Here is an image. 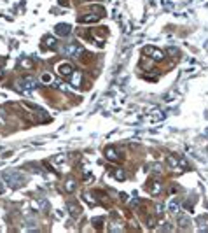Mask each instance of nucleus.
I'll use <instances>...</instances> for the list:
<instances>
[{"instance_id":"nucleus-2","label":"nucleus","mask_w":208,"mask_h":233,"mask_svg":"<svg viewBox=\"0 0 208 233\" xmlns=\"http://www.w3.org/2000/svg\"><path fill=\"white\" fill-rule=\"evenodd\" d=\"M37 86H39L37 81H35L33 77H30V76H27V77H23V79H18L16 81V89L18 91H21V93H25V95H30Z\"/></svg>"},{"instance_id":"nucleus-4","label":"nucleus","mask_w":208,"mask_h":233,"mask_svg":"<svg viewBox=\"0 0 208 233\" xmlns=\"http://www.w3.org/2000/svg\"><path fill=\"white\" fill-rule=\"evenodd\" d=\"M144 53H145V54H149L150 58H152V60H156V61H161L163 58H165V53H163L161 49H157V48H150V46L144 49Z\"/></svg>"},{"instance_id":"nucleus-6","label":"nucleus","mask_w":208,"mask_h":233,"mask_svg":"<svg viewBox=\"0 0 208 233\" xmlns=\"http://www.w3.org/2000/svg\"><path fill=\"white\" fill-rule=\"evenodd\" d=\"M54 32H56V35H59V37H67V35L72 32V28H70V25L59 23V25H56V27H54Z\"/></svg>"},{"instance_id":"nucleus-10","label":"nucleus","mask_w":208,"mask_h":233,"mask_svg":"<svg viewBox=\"0 0 208 233\" xmlns=\"http://www.w3.org/2000/svg\"><path fill=\"white\" fill-rule=\"evenodd\" d=\"M100 18H101L100 14H88V16L80 18V23H95V21H98Z\"/></svg>"},{"instance_id":"nucleus-5","label":"nucleus","mask_w":208,"mask_h":233,"mask_svg":"<svg viewBox=\"0 0 208 233\" xmlns=\"http://www.w3.org/2000/svg\"><path fill=\"white\" fill-rule=\"evenodd\" d=\"M63 53H65V56L77 58V56L82 53V49H80L79 46H75V44H68V46H65V48H63Z\"/></svg>"},{"instance_id":"nucleus-12","label":"nucleus","mask_w":208,"mask_h":233,"mask_svg":"<svg viewBox=\"0 0 208 233\" xmlns=\"http://www.w3.org/2000/svg\"><path fill=\"white\" fill-rule=\"evenodd\" d=\"M168 212L173 214V216L178 212V200H171L170 203H168Z\"/></svg>"},{"instance_id":"nucleus-14","label":"nucleus","mask_w":208,"mask_h":233,"mask_svg":"<svg viewBox=\"0 0 208 233\" xmlns=\"http://www.w3.org/2000/svg\"><path fill=\"white\" fill-rule=\"evenodd\" d=\"M19 65H21V69H32V67H33V61L30 60V58H21Z\"/></svg>"},{"instance_id":"nucleus-7","label":"nucleus","mask_w":208,"mask_h":233,"mask_svg":"<svg viewBox=\"0 0 208 233\" xmlns=\"http://www.w3.org/2000/svg\"><path fill=\"white\" fill-rule=\"evenodd\" d=\"M58 72L61 74V76H65V77L67 76L70 77L72 74H74V67L70 65V63H67V61H63V63H59L58 65Z\"/></svg>"},{"instance_id":"nucleus-24","label":"nucleus","mask_w":208,"mask_h":233,"mask_svg":"<svg viewBox=\"0 0 208 233\" xmlns=\"http://www.w3.org/2000/svg\"><path fill=\"white\" fill-rule=\"evenodd\" d=\"M4 125V119H2V116H0V126Z\"/></svg>"},{"instance_id":"nucleus-19","label":"nucleus","mask_w":208,"mask_h":233,"mask_svg":"<svg viewBox=\"0 0 208 233\" xmlns=\"http://www.w3.org/2000/svg\"><path fill=\"white\" fill-rule=\"evenodd\" d=\"M80 72H74V77H72V84H74L75 88H79L80 86Z\"/></svg>"},{"instance_id":"nucleus-11","label":"nucleus","mask_w":208,"mask_h":233,"mask_svg":"<svg viewBox=\"0 0 208 233\" xmlns=\"http://www.w3.org/2000/svg\"><path fill=\"white\" fill-rule=\"evenodd\" d=\"M65 160L67 158L63 156V154H59V156H56V158H53V163L56 165V167H59V170H67V168L63 167V163H65Z\"/></svg>"},{"instance_id":"nucleus-16","label":"nucleus","mask_w":208,"mask_h":233,"mask_svg":"<svg viewBox=\"0 0 208 233\" xmlns=\"http://www.w3.org/2000/svg\"><path fill=\"white\" fill-rule=\"evenodd\" d=\"M68 209H70V212H72L74 216H79V214H80V209H79V205H75L74 202H68Z\"/></svg>"},{"instance_id":"nucleus-23","label":"nucleus","mask_w":208,"mask_h":233,"mask_svg":"<svg viewBox=\"0 0 208 233\" xmlns=\"http://www.w3.org/2000/svg\"><path fill=\"white\" fill-rule=\"evenodd\" d=\"M4 191H6V186H4V182H2V181H0V195H2Z\"/></svg>"},{"instance_id":"nucleus-21","label":"nucleus","mask_w":208,"mask_h":233,"mask_svg":"<svg viewBox=\"0 0 208 233\" xmlns=\"http://www.w3.org/2000/svg\"><path fill=\"white\" fill-rule=\"evenodd\" d=\"M178 223H180V226H187V224H189V219H187L186 216H182V217H178Z\"/></svg>"},{"instance_id":"nucleus-20","label":"nucleus","mask_w":208,"mask_h":233,"mask_svg":"<svg viewBox=\"0 0 208 233\" xmlns=\"http://www.w3.org/2000/svg\"><path fill=\"white\" fill-rule=\"evenodd\" d=\"M82 198H84V200L88 202L89 205H95V203H96V200L93 198V195H91V193H84V195H82Z\"/></svg>"},{"instance_id":"nucleus-8","label":"nucleus","mask_w":208,"mask_h":233,"mask_svg":"<svg viewBox=\"0 0 208 233\" xmlns=\"http://www.w3.org/2000/svg\"><path fill=\"white\" fill-rule=\"evenodd\" d=\"M105 156H107L108 160H112V161H119L117 151H116L114 147H107V149H105Z\"/></svg>"},{"instance_id":"nucleus-17","label":"nucleus","mask_w":208,"mask_h":233,"mask_svg":"<svg viewBox=\"0 0 208 233\" xmlns=\"http://www.w3.org/2000/svg\"><path fill=\"white\" fill-rule=\"evenodd\" d=\"M65 189L68 191V193H74L75 191V181H72V179L67 181V182H65Z\"/></svg>"},{"instance_id":"nucleus-15","label":"nucleus","mask_w":208,"mask_h":233,"mask_svg":"<svg viewBox=\"0 0 208 233\" xmlns=\"http://www.w3.org/2000/svg\"><path fill=\"white\" fill-rule=\"evenodd\" d=\"M149 191L152 193V195H157V193L161 191V184L157 182V181H154V184H150V186H149Z\"/></svg>"},{"instance_id":"nucleus-9","label":"nucleus","mask_w":208,"mask_h":233,"mask_svg":"<svg viewBox=\"0 0 208 233\" xmlns=\"http://www.w3.org/2000/svg\"><path fill=\"white\" fill-rule=\"evenodd\" d=\"M32 207L35 209V210H42V209H47V202L46 200H33Z\"/></svg>"},{"instance_id":"nucleus-3","label":"nucleus","mask_w":208,"mask_h":233,"mask_svg":"<svg viewBox=\"0 0 208 233\" xmlns=\"http://www.w3.org/2000/svg\"><path fill=\"white\" fill-rule=\"evenodd\" d=\"M166 161H168L170 168H173V170H182V168H187V161H186V160L177 158V156H173V154H170Z\"/></svg>"},{"instance_id":"nucleus-13","label":"nucleus","mask_w":208,"mask_h":233,"mask_svg":"<svg viewBox=\"0 0 208 233\" xmlns=\"http://www.w3.org/2000/svg\"><path fill=\"white\" fill-rule=\"evenodd\" d=\"M114 177L117 181H124L126 179V172H124L123 168H116V170H114Z\"/></svg>"},{"instance_id":"nucleus-22","label":"nucleus","mask_w":208,"mask_h":233,"mask_svg":"<svg viewBox=\"0 0 208 233\" xmlns=\"http://www.w3.org/2000/svg\"><path fill=\"white\" fill-rule=\"evenodd\" d=\"M51 79H53V77L49 76V74H44V76H42V81L44 82H51Z\"/></svg>"},{"instance_id":"nucleus-1","label":"nucleus","mask_w":208,"mask_h":233,"mask_svg":"<svg viewBox=\"0 0 208 233\" xmlns=\"http://www.w3.org/2000/svg\"><path fill=\"white\" fill-rule=\"evenodd\" d=\"M2 179H4V182H7V186L12 188V189L23 188V186L27 184V177H25L21 172H18V170H6V172L2 173Z\"/></svg>"},{"instance_id":"nucleus-18","label":"nucleus","mask_w":208,"mask_h":233,"mask_svg":"<svg viewBox=\"0 0 208 233\" xmlns=\"http://www.w3.org/2000/svg\"><path fill=\"white\" fill-rule=\"evenodd\" d=\"M44 40H46V46H47L49 49H56V39L54 37H46Z\"/></svg>"}]
</instances>
